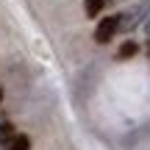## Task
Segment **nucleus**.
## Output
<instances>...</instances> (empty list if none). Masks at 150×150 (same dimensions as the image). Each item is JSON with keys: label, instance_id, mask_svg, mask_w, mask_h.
<instances>
[{"label": "nucleus", "instance_id": "0eeeda50", "mask_svg": "<svg viewBox=\"0 0 150 150\" xmlns=\"http://www.w3.org/2000/svg\"><path fill=\"white\" fill-rule=\"evenodd\" d=\"M147 33H150V22H147Z\"/></svg>", "mask_w": 150, "mask_h": 150}, {"label": "nucleus", "instance_id": "423d86ee", "mask_svg": "<svg viewBox=\"0 0 150 150\" xmlns=\"http://www.w3.org/2000/svg\"><path fill=\"white\" fill-rule=\"evenodd\" d=\"M11 136H14V125H11V122H3V125H0V142H3V145H8Z\"/></svg>", "mask_w": 150, "mask_h": 150}, {"label": "nucleus", "instance_id": "7ed1b4c3", "mask_svg": "<svg viewBox=\"0 0 150 150\" xmlns=\"http://www.w3.org/2000/svg\"><path fill=\"white\" fill-rule=\"evenodd\" d=\"M6 150H31V139H28L25 134H14L11 142L6 145Z\"/></svg>", "mask_w": 150, "mask_h": 150}, {"label": "nucleus", "instance_id": "20e7f679", "mask_svg": "<svg viewBox=\"0 0 150 150\" xmlns=\"http://www.w3.org/2000/svg\"><path fill=\"white\" fill-rule=\"evenodd\" d=\"M86 3V14L89 17H97L103 11V6H106V0H83Z\"/></svg>", "mask_w": 150, "mask_h": 150}, {"label": "nucleus", "instance_id": "39448f33", "mask_svg": "<svg viewBox=\"0 0 150 150\" xmlns=\"http://www.w3.org/2000/svg\"><path fill=\"white\" fill-rule=\"evenodd\" d=\"M136 53H139V45L136 42H125L120 47V59H128V56H136Z\"/></svg>", "mask_w": 150, "mask_h": 150}, {"label": "nucleus", "instance_id": "f257e3e1", "mask_svg": "<svg viewBox=\"0 0 150 150\" xmlns=\"http://www.w3.org/2000/svg\"><path fill=\"white\" fill-rule=\"evenodd\" d=\"M150 14V3H139V6H134V8H128V11H122V14L117 17V31H134V28H139V22L145 20V17Z\"/></svg>", "mask_w": 150, "mask_h": 150}, {"label": "nucleus", "instance_id": "f03ea898", "mask_svg": "<svg viewBox=\"0 0 150 150\" xmlns=\"http://www.w3.org/2000/svg\"><path fill=\"white\" fill-rule=\"evenodd\" d=\"M114 33H117V17H106V20H100V25L95 31V42L97 45H108Z\"/></svg>", "mask_w": 150, "mask_h": 150}, {"label": "nucleus", "instance_id": "6e6552de", "mask_svg": "<svg viewBox=\"0 0 150 150\" xmlns=\"http://www.w3.org/2000/svg\"><path fill=\"white\" fill-rule=\"evenodd\" d=\"M0 100H3V92H0Z\"/></svg>", "mask_w": 150, "mask_h": 150}]
</instances>
